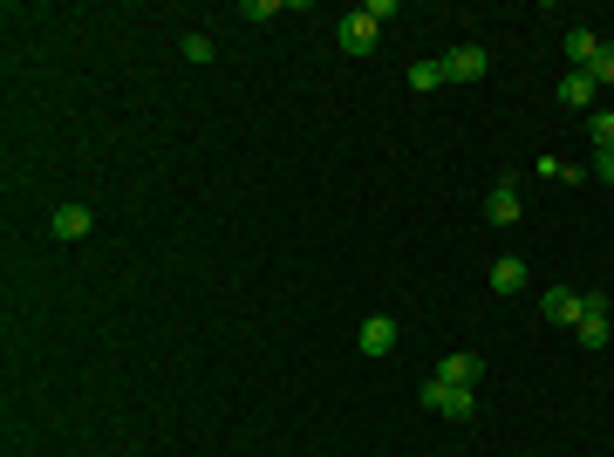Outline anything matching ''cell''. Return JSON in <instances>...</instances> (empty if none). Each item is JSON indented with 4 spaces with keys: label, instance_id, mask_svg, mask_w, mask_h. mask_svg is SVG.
I'll use <instances>...</instances> for the list:
<instances>
[{
    "label": "cell",
    "instance_id": "6da1fadb",
    "mask_svg": "<svg viewBox=\"0 0 614 457\" xmlns=\"http://www.w3.org/2000/svg\"><path fill=\"white\" fill-rule=\"evenodd\" d=\"M389 14H396V0H369V7L342 14V55H369V48H376V28H383Z\"/></svg>",
    "mask_w": 614,
    "mask_h": 457
},
{
    "label": "cell",
    "instance_id": "7a4b0ae2",
    "mask_svg": "<svg viewBox=\"0 0 614 457\" xmlns=\"http://www.w3.org/2000/svg\"><path fill=\"white\" fill-rule=\"evenodd\" d=\"M423 410H430V417H451V423H464L471 417V410H478V396H471V389H458V382H423V396H417Z\"/></svg>",
    "mask_w": 614,
    "mask_h": 457
},
{
    "label": "cell",
    "instance_id": "3957f363",
    "mask_svg": "<svg viewBox=\"0 0 614 457\" xmlns=\"http://www.w3.org/2000/svg\"><path fill=\"white\" fill-rule=\"evenodd\" d=\"M437 62H444V82H485V76H492V55H485L478 41H471V48H451V55H437Z\"/></svg>",
    "mask_w": 614,
    "mask_h": 457
},
{
    "label": "cell",
    "instance_id": "277c9868",
    "mask_svg": "<svg viewBox=\"0 0 614 457\" xmlns=\"http://www.w3.org/2000/svg\"><path fill=\"white\" fill-rule=\"evenodd\" d=\"M608 307H614V294H580V342L587 348H608Z\"/></svg>",
    "mask_w": 614,
    "mask_h": 457
},
{
    "label": "cell",
    "instance_id": "5b68a950",
    "mask_svg": "<svg viewBox=\"0 0 614 457\" xmlns=\"http://www.w3.org/2000/svg\"><path fill=\"white\" fill-rule=\"evenodd\" d=\"M485 376V355H471V348H451L444 362H437V382H458V389H478Z\"/></svg>",
    "mask_w": 614,
    "mask_h": 457
},
{
    "label": "cell",
    "instance_id": "8992f818",
    "mask_svg": "<svg viewBox=\"0 0 614 457\" xmlns=\"http://www.w3.org/2000/svg\"><path fill=\"white\" fill-rule=\"evenodd\" d=\"M355 348H362V355H389V348H396V314H369L362 335H355Z\"/></svg>",
    "mask_w": 614,
    "mask_h": 457
},
{
    "label": "cell",
    "instance_id": "52a82bcc",
    "mask_svg": "<svg viewBox=\"0 0 614 457\" xmlns=\"http://www.w3.org/2000/svg\"><path fill=\"white\" fill-rule=\"evenodd\" d=\"M519 212H526V205H519L512 178H505V185H492V198H485V219H492V226H519Z\"/></svg>",
    "mask_w": 614,
    "mask_h": 457
},
{
    "label": "cell",
    "instance_id": "ba28073f",
    "mask_svg": "<svg viewBox=\"0 0 614 457\" xmlns=\"http://www.w3.org/2000/svg\"><path fill=\"white\" fill-rule=\"evenodd\" d=\"M539 314H546L553 328H574V321H580V294H567V287H553V294H539Z\"/></svg>",
    "mask_w": 614,
    "mask_h": 457
},
{
    "label": "cell",
    "instance_id": "9c48e42d",
    "mask_svg": "<svg viewBox=\"0 0 614 457\" xmlns=\"http://www.w3.org/2000/svg\"><path fill=\"white\" fill-rule=\"evenodd\" d=\"M594 55H601V35H594V28H567V62H574V76L594 69Z\"/></svg>",
    "mask_w": 614,
    "mask_h": 457
},
{
    "label": "cell",
    "instance_id": "30bf717a",
    "mask_svg": "<svg viewBox=\"0 0 614 457\" xmlns=\"http://www.w3.org/2000/svg\"><path fill=\"white\" fill-rule=\"evenodd\" d=\"M48 226H55V239H89L96 219H89V205H55V219H48Z\"/></svg>",
    "mask_w": 614,
    "mask_h": 457
},
{
    "label": "cell",
    "instance_id": "8fae6325",
    "mask_svg": "<svg viewBox=\"0 0 614 457\" xmlns=\"http://www.w3.org/2000/svg\"><path fill=\"white\" fill-rule=\"evenodd\" d=\"M560 103H567V110H587V103H594V76H574V69H567V76H560Z\"/></svg>",
    "mask_w": 614,
    "mask_h": 457
},
{
    "label": "cell",
    "instance_id": "7c38bea8",
    "mask_svg": "<svg viewBox=\"0 0 614 457\" xmlns=\"http://www.w3.org/2000/svg\"><path fill=\"white\" fill-rule=\"evenodd\" d=\"M492 287H499V294H519V287H526V260H512V253L492 260Z\"/></svg>",
    "mask_w": 614,
    "mask_h": 457
},
{
    "label": "cell",
    "instance_id": "4fadbf2b",
    "mask_svg": "<svg viewBox=\"0 0 614 457\" xmlns=\"http://www.w3.org/2000/svg\"><path fill=\"white\" fill-rule=\"evenodd\" d=\"M403 82L423 96V89H437V82H444V62H410V76H403Z\"/></svg>",
    "mask_w": 614,
    "mask_h": 457
},
{
    "label": "cell",
    "instance_id": "5bb4252c",
    "mask_svg": "<svg viewBox=\"0 0 614 457\" xmlns=\"http://www.w3.org/2000/svg\"><path fill=\"white\" fill-rule=\"evenodd\" d=\"M587 76H594V89L614 82V41H601V55H594V69H587Z\"/></svg>",
    "mask_w": 614,
    "mask_h": 457
},
{
    "label": "cell",
    "instance_id": "9a60e30c",
    "mask_svg": "<svg viewBox=\"0 0 614 457\" xmlns=\"http://www.w3.org/2000/svg\"><path fill=\"white\" fill-rule=\"evenodd\" d=\"M239 14H246V21H273V14H280V0H246Z\"/></svg>",
    "mask_w": 614,
    "mask_h": 457
},
{
    "label": "cell",
    "instance_id": "2e32d148",
    "mask_svg": "<svg viewBox=\"0 0 614 457\" xmlns=\"http://www.w3.org/2000/svg\"><path fill=\"white\" fill-rule=\"evenodd\" d=\"M594 178H601V185H614V151H594Z\"/></svg>",
    "mask_w": 614,
    "mask_h": 457
}]
</instances>
